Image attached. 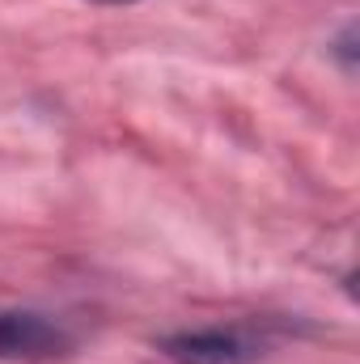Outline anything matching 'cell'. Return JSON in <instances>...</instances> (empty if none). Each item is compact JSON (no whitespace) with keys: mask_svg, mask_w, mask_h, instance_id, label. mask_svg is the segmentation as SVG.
Segmentation results:
<instances>
[{"mask_svg":"<svg viewBox=\"0 0 360 364\" xmlns=\"http://www.w3.org/2000/svg\"><path fill=\"white\" fill-rule=\"evenodd\" d=\"M157 348H162V356L170 364H255L263 356V339H255L246 326L174 331Z\"/></svg>","mask_w":360,"mask_h":364,"instance_id":"obj_1","label":"cell"},{"mask_svg":"<svg viewBox=\"0 0 360 364\" xmlns=\"http://www.w3.org/2000/svg\"><path fill=\"white\" fill-rule=\"evenodd\" d=\"M73 352V335L34 309H0V360L43 364Z\"/></svg>","mask_w":360,"mask_h":364,"instance_id":"obj_2","label":"cell"},{"mask_svg":"<svg viewBox=\"0 0 360 364\" xmlns=\"http://www.w3.org/2000/svg\"><path fill=\"white\" fill-rule=\"evenodd\" d=\"M97 4H132V0H97Z\"/></svg>","mask_w":360,"mask_h":364,"instance_id":"obj_3","label":"cell"}]
</instances>
